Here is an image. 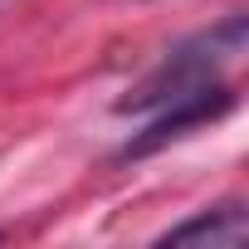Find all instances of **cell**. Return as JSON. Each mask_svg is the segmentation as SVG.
Returning a JSON list of instances; mask_svg holds the SVG:
<instances>
[{
	"mask_svg": "<svg viewBox=\"0 0 249 249\" xmlns=\"http://www.w3.org/2000/svg\"><path fill=\"white\" fill-rule=\"evenodd\" d=\"M244 39H249V20L230 15L225 25H215V30L186 39V44H176L127 98L117 103V112H157V107H166V103H176L186 93H200V88L220 83V69L244 54Z\"/></svg>",
	"mask_w": 249,
	"mask_h": 249,
	"instance_id": "obj_1",
	"label": "cell"
},
{
	"mask_svg": "<svg viewBox=\"0 0 249 249\" xmlns=\"http://www.w3.org/2000/svg\"><path fill=\"white\" fill-rule=\"evenodd\" d=\"M244 239H249V215L239 205H215L161 234V244H210V249H239Z\"/></svg>",
	"mask_w": 249,
	"mask_h": 249,
	"instance_id": "obj_3",
	"label": "cell"
},
{
	"mask_svg": "<svg viewBox=\"0 0 249 249\" xmlns=\"http://www.w3.org/2000/svg\"><path fill=\"white\" fill-rule=\"evenodd\" d=\"M230 107H234V88H230V83H210V88H200V93H186V98H176V103L157 107V117L147 122V132H142V137H132L122 157H147V152H157V147H166V142L186 137L191 127H205V122L225 117Z\"/></svg>",
	"mask_w": 249,
	"mask_h": 249,
	"instance_id": "obj_2",
	"label": "cell"
}]
</instances>
